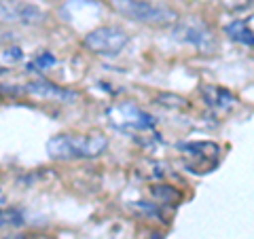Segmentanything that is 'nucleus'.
<instances>
[{
    "instance_id": "f257e3e1",
    "label": "nucleus",
    "mask_w": 254,
    "mask_h": 239,
    "mask_svg": "<svg viewBox=\"0 0 254 239\" xmlns=\"http://www.w3.org/2000/svg\"><path fill=\"white\" fill-rule=\"evenodd\" d=\"M108 146L106 135L89 133V135H74V133H60L47 142V153L55 161H74V159H93L102 155Z\"/></svg>"
},
{
    "instance_id": "f03ea898",
    "label": "nucleus",
    "mask_w": 254,
    "mask_h": 239,
    "mask_svg": "<svg viewBox=\"0 0 254 239\" xmlns=\"http://www.w3.org/2000/svg\"><path fill=\"white\" fill-rule=\"evenodd\" d=\"M110 4L123 17L136 23H144V26L165 28L178 21V13L168 4H155L148 0H110Z\"/></svg>"
},
{
    "instance_id": "7ed1b4c3",
    "label": "nucleus",
    "mask_w": 254,
    "mask_h": 239,
    "mask_svg": "<svg viewBox=\"0 0 254 239\" xmlns=\"http://www.w3.org/2000/svg\"><path fill=\"white\" fill-rule=\"evenodd\" d=\"M83 43L95 55L115 58V55H119L127 47L129 36L119 26H100V28H93L91 32H87Z\"/></svg>"
},
{
    "instance_id": "20e7f679",
    "label": "nucleus",
    "mask_w": 254,
    "mask_h": 239,
    "mask_svg": "<svg viewBox=\"0 0 254 239\" xmlns=\"http://www.w3.org/2000/svg\"><path fill=\"white\" fill-rule=\"evenodd\" d=\"M174 38L182 43L193 45L195 49L201 53H212L216 49V41H214L212 28L199 17H185L176 21V30H174Z\"/></svg>"
},
{
    "instance_id": "39448f33",
    "label": "nucleus",
    "mask_w": 254,
    "mask_h": 239,
    "mask_svg": "<svg viewBox=\"0 0 254 239\" xmlns=\"http://www.w3.org/2000/svg\"><path fill=\"white\" fill-rule=\"evenodd\" d=\"M108 119L121 131H148L155 125L153 117L138 108L133 102H123V104L108 108Z\"/></svg>"
},
{
    "instance_id": "423d86ee",
    "label": "nucleus",
    "mask_w": 254,
    "mask_h": 239,
    "mask_svg": "<svg viewBox=\"0 0 254 239\" xmlns=\"http://www.w3.org/2000/svg\"><path fill=\"white\" fill-rule=\"evenodd\" d=\"M0 19L26 23V26H36L45 21V13L36 4L19 2V0H0Z\"/></svg>"
},
{
    "instance_id": "0eeeda50",
    "label": "nucleus",
    "mask_w": 254,
    "mask_h": 239,
    "mask_svg": "<svg viewBox=\"0 0 254 239\" xmlns=\"http://www.w3.org/2000/svg\"><path fill=\"white\" fill-rule=\"evenodd\" d=\"M26 93L34 95V98H41V100H53V102H74L78 98L76 91H68L64 87L55 85L47 78H38V81H30L26 83Z\"/></svg>"
},
{
    "instance_id": "6e6552de",
    "label": "nucleus",
    "mask_w": 254,
    "mask_h": 239,
    "mask_svg": "<svg viewBox=\"0 0 254 239\" xmlns=\"http://www.w3.org/2000/svg\"><path fill=\"white\" fill-rule=\"evenodd\" d=\"M225 34L231 38V41L240 43V45H244V47H248V49L254 45V36H252L250 21H248V23H246L244 19H235V21H231L229 26H225Z\"/></svg>"
},
{
    "instance_id": "1a4fd4ad",
    "label": "nucleus",
    "mask_w": 254,
    "mask_h": 239,
    "mask_svg": "<svg viewBox=\"0 0 254 239\" xmlns=\"http://www.w3.org/2000/svg\"><path fill=\"white\" fill-rule=\"evenodd\" d=\"M153 195L157 199H161V203H174V201H178L180 195H178V190H174L172 186H153Z\"/></svg>"
},
{
    "instance_id": "9d476101",
    "label": "nucleus",
    "mask_w": 254,
    "mask_h": 239,
    "mask_svg": "<svg viewBox=\"0 0 254 239\" xmlns=\"http://www.w3.org/2000/svg\"><path fill=\"white\" fill-rule=\"evenodd\" d=\"M0 227H6V225H21V214L19 212H0Z\"/></svg>"
},
{
    "instance_id": "9b49d317",
    "label": "nucleus",
    "mask_w": 254,
    "mask_h": 239,
    "mask_svg": "<svg viewBox=\"0 0 254 239\" xmlns=\"http://www.w3.org/2000/svg\"><path fill=\"white\" fill-rule=\"evenodd\" d=\"M55 63V58L51 53H43L41 58H36V61L34 63H30V68H38V70H45V68H49V66H53Z\"/></svg>"
},
{
    "instance_id": "f8f14e48",
    "label": "nucleus",
    "mask_w": 254,
    "mask_h": 239,
    "mask_svg": "<svg viewBox=\"0 0 254 239\" xmlns=\"http://www.w3.org/2000/svg\"><path fill=\"white\" fill-rule=\"evenodd\" d=\"M21 239H43V237H30V235H21Z\"/></svg>"
},
{
    "instance_id": "ddd939ff",
    "label": "nucleus",
    "mask_w": 254,
    "mask_h": 239,
    "mask_svg": "<svg viewBox=\"0 0 254 239\" xmlns=\"http://www.w3.org/2000/svg\"><path fill=\"white\" fill-rule=\"evenodd\" d=\"M2 72H4V70H2V68H0V74H2Z\"/></svg>"
}]
</instances>
